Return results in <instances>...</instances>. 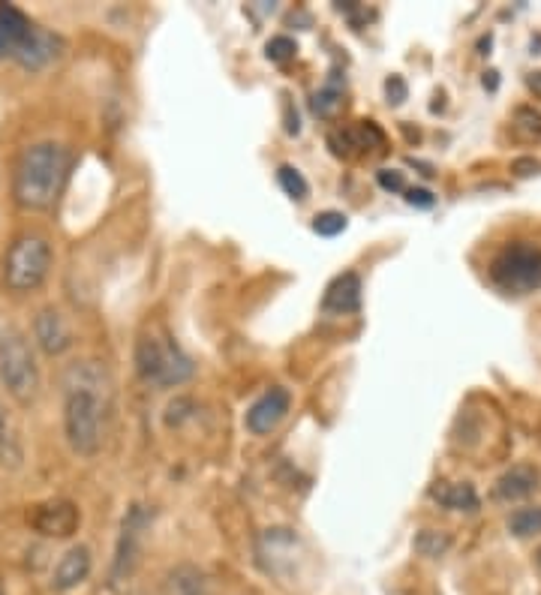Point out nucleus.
<instances>
[{
    "label": "nucleus",
    "instance_id": "nucleus-1",
    "mask_svg": "<svg viewBox=\"0 0 541 595\" xmlns=\"http://www.w3.org/2000/svg\"><path fill=\"white\" fill-rule=\"evenodd\" d=\"M112 403V376L100 361H76L64 373V430L79 457H94L103 445Z\"/></svg>",
    "mask_w": 541,
    "mask_h": 595
},
{
    "label": "nucleus",
    "instance_id": "nucleus-2",
    "mask_svg": "<svg viewBox=\"0 0 541 595\" xmlns=\"http://www.w3.org/2000/svg\"><path fill=\"white\" fill-rule=\"evenodd\" d=\"M70 172L67 148L55 142L34 145L22 154L16 169V199L28 211H46L55 205Z\"/></svg>",
    "mask_w": 541,
    "mask_h": 595
},
{
    "label": "nucleus",
    "instance_id": "nucleus-3",
    "mask_svg": "<svg viewBox=\"0 0 541 595\" xmlns=\"http://www.w3.org/2000/svg\"><path fill=\"white\" fill-rule=\"evenodd\" d=\"M136 370L148 385L175 388L193 379L196 364L163 325H154L136 340Z\"/></svg>",
    "mask_w": 541,
    "mask_h": 595
},
{
    "label": "nucleus",
    "instance_id": "nucleus-4",
    "mask_svg": "<svg viewBox=\"0 0 541 595\" xmlns=\"http://www.w3.org/2000/svg\"><path fill=\"white\" fill-rule=\"evenodd\" d=\"M0 385H4L7 394L22 406L37 400L40 367H37L34 349L22 331L0 334Z\"/></svg>",
    "mask_w": 541,
    "mask_h": 595
},
{
    "label": "nucleus",
    "instance_id": "nucleus-5",
    "mask_svg": "<svg viewBox=\"0 0 541 595\" xmlns=\"http://www.w3.org/2000/svg\"><path fill=\"white\" fill-rule=\"evenodd\" d=\"M490 280L508 295H529L541 289V247L526 241L502 247L490 262Z\"/></svg>",
    "mask_w": 541,
    "mask_h": 595
},
{
    "label": "nucleus",
    "instance_id": "nucleus-6",
    "mask_svg": "<svg viewBox=\"0 0 541 595\" xmlns=\"http://www.w3.org/2000/svg\"><path fill=\"white\" fill-rule=\"evenodd\" d=\"M49 271H52L49 241L43 235H22L7 253L4 280L13 292H34L46 283Z\"/></svg>",
    "mask_w": 541,
    "mask_h": 595
},
{
    "label": "nucleus",
    "instance_id": "nucleus-7",
    "mask_svg": "<svg viewBox=\"0 0 541 595\" xmlns=\"http://www.w3.org/2000/svg\"><path fill=\"white\" fill-rule=\"evenodd\" d=\"M154 520V511L148 505H130L124 520H121V535H118V550H115V562H112V583L127 580L139 559H142V541L145 532Z\"/></svg>",
    "mask_w": 541,
    "mask_h": 595
},
{
    "label": "nucleus",
    "instance_id": "nucleus-8",
    "mask_svg": "<svg viewBox=\"0 0 541 595\" xmlns=\"http://www.w3.org/2000/svg\"><path fill=\"white\" fill-rule=\"evenodd\" d=\"M259 562L268 574L274 577H289L295 574L298 568V559H301V541L292 529H283V526H274V529H265L262 538H259Z\"/></svg>",
    "mask_w": 541,
    "mask_h": 595
},
{
    "label": "nucleus",
    "instance_id": "nucleus-9",
    "mask_svg": "<svg viewBox=\"0 0 541 595\" xmlns=\"http://www.w3.org/2000/svg\"><path fill=\"white\" fill-rule=\"evenodd\" d=\"M289 406H292V394H289L286 388H271V391H265V394L247 409L244 424H247L250 433L265 436V433H271V430L289 415Z\"/></svg>",
    "mask_w": 541,
    "mask_h": 595
},
{
    "label": "nucleus",
    "instance_id": "nucleus-10",
    "mask_svg": "<svg viewBox=\"0 0 541 595\" xmlns=\"http://www.w3.org/2000/svg\"><path fill=\"white\" fill-rule=\"evenodd\" d=\"M34 529L49 535V538H67L76 532L79 526V508L67 499H58V502H46L37 508V514L31 517Z\"/></svg>",
    "mask_w": 541,
    "mask_h": 595
},
{
    "label": "nucleus",
    "instance_id": "nucleus-11",
    "mask_svg": "<svg viewBox=\"0 0 541 595\" xmlns=\"http://www.w3.org/2000/svg\"><path fill=\"white\" fill-rule=\"evenodd\" d=\"M61 52H64V40H61L58 34H52V31L34 25L31 37H28L25 46L19 49L16 61H19L25 70H43V67H49L52 61H58Z\"/></svg>",
    "mask_w": 541,
    "mask_h": 595
},
{
    "label": "nucleus",
    "instance_id": "nucleus-12",
    "mask_svg": "<svg viewBox=\"0 0 541 595\" xmlns=\"http://www.w3.org/2000/svg\"><path fill=\"white\" fill-rule=\"evenodd\" d=\"M34 337L46 355H64L73 346V331L55 307L40 310V316L34 322Z\"/></svg>",
    "mask_w": 541,
    "mask_h": 595
},
{
    "label": "nucleus",
    "instance_id": "nucleus-13",
    "mask_svg": "<svg viewBox=\"0 0 541 595\" xmlns=\"http://www.w3.org/2000/svg\"><path fill=\"white\" fill-rule=\"evenodd\" d=\"M358 307H361V280H358V274L346 271L325 289L322 310L331 316H349Z\"/></svg>",
    "mask_w": 541,
    "mask_h": 595
},
{
    "label": "nucleus",
    "instance_id": "nucleus-14",
    "mask_svg": "<svg viewBox=\"0 0 541 595\" xmlns=\"http://www.w3.org/2000/svg\"><path fill=\"white\" fill-rule=\"evenodd\" d=\"M91 568H94L91 550H88L85 544H79V547H70V550L61 556L58 568H55L52 586H55L58 592H70V589H76L79 583H85V580H88Z\"/></svg>",
    "mask_w": 541,
    "mask_h": 595
},
{
    "label": "nucleus",
    "instance_id": "nucleus-15",
    "mask_svg": "<svg viewBox=\"0 0 541 595\" xmlns=\"http://www.w3.org/2000/svg\"><path fill=\"white\" fill-rule=\"evenodd\" d=\"M31 31H34V22L22 10H16L10 4H0V58H7V55L16 58L19 49L25 46V40L31 37Z\"/></svg>",
    "mask_w": 541,
    "mask_h": 595
},
{
    "label": "nucleus",
    "instance_id": "nucleus-16",
    "mask_svg": "<svg viewBox=\"0 0 541 595\" xmlns=\"http://www.w3.org/2000/svg\"><path fill=\"white\" fill-rule=\"evenodd\" d=\"M535 487H538V469L529 463H517L496 478L493 496L499 502H517V499H526L529 493H535Z\"/></svg>",
    "mask_w": 541,
    "mask_h": 595
},
{
    "label": "nucleus",
    "instance_id": "nucleus-17",
    "mask_svg": "<svg viewBox=\"0 0 541 595\" xmlns=\"http://www.w3.org/2000/svg\"><path fill=\"white\" fill-rule=\"evenodd\" d=\"M160 589H163V595H208V577L202 568L181 562L166 571Z\"/></svg>",
    "mask_w": 541,
    "mask_h": 595
},
{
    "label": "nucleus",
    "instance_id": "nucleus-18",
    "mask_svg": "<svg viewBox=\"0 0 541 595\" xmlns=\"http://www.w3.org/2000/svg\"><path fill=\"white\" fill-rule=\"evenodd\" d=\"M430 499L448 511H475L478 508V493L466 481H439L436 487H430Z\"/></svg>",
    "mask_w": 541,
    "mask_h": 595
},
{
    "label": "nucleus",
    "instance_id": "nucleus-19",
    "mask_svg": "<svg viewBox=\"0 0 541 595\" xmlns=\"http://www.w3.org/2000/svg\"><path fill=\"white\" fill-rule=\"evenodd\" d=\"M25 460V451H22V436L7 412V406L0 403V463L7 469H19Z\"/></svg>",
    "mask_w": 541,
    "mask_h": 595
},
{
    "label": "nucleus",
    "instance_id": "nucleus-20",
    "mask_svg": "<svg viewBox=\"0 0 541 595\" xmlns=\"http://www.w3.org/2000/svg\"><path fill=\"white\" fill-rule=\"evenodd\" d=\"M508 532L517 538H532L541 532V505H529V508H517L508 517Z\"/></svg>",
    "mask_w": 541,
    "mask_h": 595
},
{
    "label": "nucleus",
    "instance_id": "nucleus-21",
    "mask_svg": "<svg viewBox=\"0 0 541 595\" xmlns=\"http://www.w3.org/2000/svg\"><path fill=\"white\" fill-rule=\"evenodd\" d=\"M343 109V85L340 79H331L316 97H313V112L319 118H334Z\"/></svg>",
    "mask_w": 541,
    "mask_h": 595
},
{
    "label": "nucleus",
    "instance_id": "nucleus-22",
    "mask_svg": "<svg viewBox=\"0 0 541 595\" xmlns=\"http://www.w3.org/2000/svg\"><path fill=\"white\" fill-rule=\"evenodd\" d=\"M448 547H451V535H448V532L421 529V532L415 535V550H418L421 556H427V559H439V556H445V553H448Z\"/></svg>",
    "mask_w": 541,
    "mask_h": 595
},
{
    "label": "nucleus",
    "instance_id": "nucleus-23",
    "mask_svg": "<svg viewBox=\"0 0 541 595\" xmlns=\"http://www.w3.org/2000/svg\"><path fill=\"white\" fill-rule=\"evenodd\" d=\"M514 136L523 142H538L541 139V112L535 109H517L514 115Z\"/></svg>",
    "mask_w": 541,
    "mask_h": 595
},
{
    "label": "nucleus",
    "instance_id": "nucleus-24",
    "mask_svg": "<svg viewBox=\"0 0 541 595\" xmlns=\"http://www.w3.org/2000/svg\"><path fill=\"white\" fill-rule=\"evenodd\" d=\"M277 181H280L283 193H286L289 199H295V202H304V199H307V193H310V187H307L304 175H301L298 169H292V166H280Z\"/></svg>",
    "mask_w": 541,
    "mask_h": 595
},
{
    "label": "nucleus",
    "instance_id": "nucleus-25",
    "mask_svg": "<svg viewBox=\"0 0 541 595\" xmlns=\"http://www.w3.org/2000/svg\"><path fill=\"white\" fill-rule=\"evenodd\" d=\"M346 226H349V220L340 211H325V214H316V220H313V232L322 238H337L340 232H346Z\"/></svg>",
    "mask_w": 541,
    "mask_h": 595
},
{
    "label": "nucleus",
    "instance_id": "nucleus-26",
    "mask_svg": "<svg viewBox=\"0 0 541 595\" xmlns=\"http://www.w3.org/2000/svg\"><path fill=\"white\" fill-rule=\"evenodd\" d=\"M295 43L289 40V37H274L271 43H268V49H265V55H268V61H274V64H286V61H292L295 58Z\"/></svg>",
    "mask_w": 541,
    "mask_h": 595
},
{
    "label": "nucleus",
    "instance_id": "nucleus-27",
    "mask_svg": "<svg viewBox=\"0 0 541 595\" xmlns=\"http://www.w3.org/2000/svg\"><path fill=\"white\" fill-rule=\"evenodd\" d=\"M376 181H379V187L388 190V193H406V178H403V172H397V169H382V172L376 175Z\"/></svg>",
    "mask_w": 541,
    "mask_h": 595
},
{
    "label": "nucleus",
    "instance_id": "nucleus-28",
    "mask_svg": "<svg viewBox=\"0 0 541 595\" xmlns=\"http://www.w3.org/2000/svg\"><path fill=\"white\" fill-rule=\"evenodd\" d=\"M385 94H388V103H391V106H400V103L406 100L409 91H406V82H403L400 76H391V79L385 82Z\"/></svg>",
    "mask_w": 541,
    "mask_h": 595
},
{
    "label": "nucleus",
    "instance_id": "nucleus-29",
    "mask_svg": "<svg viewBox=\"0 0 541 595\" xmlns=\"http://www.w3.org/2000/svg\"><path fill=\"white\" fill-rule=\"evenodd\" d=\"M406 202L409 205H415V208H433V193L430 190H421V187H412V190H406Z\"/></svg>",
    "mask_w": 541,
    "mask_h": 595
},
{
    "label": "nucleus",
    "instance_id": "nucleus-30",
    "mask_svg": "<svg viewBox=\"0 0 541 595\" xmlns=\"http://www.w3.org/2000/svg\"><path fill=\"white\" fill-rule=\"evenodd\" d=\"M529 88H532V91H541V73H532V79H529Z\"/></svg>",
    "mask_w": 541,
    "mask_h": 595
},
{
    "label": "nucleus",
    "instance_id": "nucleus-31",
    "mask_svg": "<svg viewBox=\"0 0 541 595\" xmlns=\"http://www.w3.org/2000/svg\"><path fill=\"white\" fill-rule=\"evenodd\" d=\"M538 562H541V550H538Z\"/></svg>",
    "mask_w": 541,
    "mask_h": 595
},
{
    "label": "nucleus",
    "instance_id": "nucleus-32",
    "mask_svg": "<svg viewBox=\"0 0 541 595\" xmlns=\"http://www.w3.org/2000/svg\"><path fill=\"white\" fill-rule=\"evenodd\" d=\"M0 595H4V589H0Z\"/></svg>",
    "mask_w": 541,
    "mask_h": 595
}]
</instances>
